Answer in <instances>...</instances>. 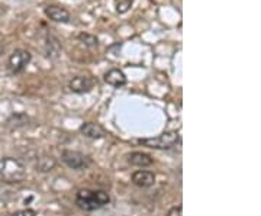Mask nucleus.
I'll list each match as a JSON object with an SVG mask.
<instances>
[{
	"label": "nucleus",
	"instance_id": "f257e3e1",
	"mask_svg": "<svg viewBox=\"0 0 261 216\" xmlns=\"http://www.w3.org/2000/svg\"><path fill=\"white\" fill-rule=\"evenodd\" d=\"M111 202V198L103 190H80L75 196V205L86 212H93L106 206Z\"/></svg>",
	"mask_w": 261,
	"mask_h": 216
},
{
	"label": "nucleus",
	"instance_id": "f03ea898",
	"mask_svg": "<svg viewBox=\"0 0 261 216\" xmlns=\"http://www.w3.org/2000/svg\"><path fill=\"white\" fill-rule=\"evenodd\" d=\"M27 176L25 166L13 157H5L0 160V181L8 184L20 183Z\"/></svg>",
	"mask_w": 261,
	"mask_h": 216
},
{
	"label": "nucleus",
	"instance_id": "7ed1b4c3",
	"mask_svg": "<svg viewBox=\"0 0 261 216\" xmlns=\"http://www.w3.org/2000/svg\"><path fill=\"white\" fill-rule=\"evenodd\" d=\"M180 141V135L176 131H167L161 133L155 138H147V140H141L140 144L148 148L154 150H170L174 145H177Z\"/></svg>",
	"mask_w": 261,
	"mask_h": 216
},
{
	"label": "nucleus",
	"instance_id": "20e7f679",
	"mask_svg": "<svg viewBox=\"0 0 261 216\" xmlns=\"http://www.w3.org/2000/svg\"><path fill=\"white\" fill-rule=\"evenodd\" d=\"M61 160L64 163L67 167L73 170H83L87 169L90 166V158L87 155H84L82 152L77 151L65 150L61 152Z\"/></svg>",
	"mask_w": 261,
	"mask_h": 216
},
{
	"label": "nucleus",
	"instance_id": "39448f33",
	"mask_svg": "<svg viewBox=\"0 0 261 216\" xmlns=\"http://www.w3.org/2000/svg\"><path fill=\"white\" fill-rule=\"evenodd\" d=\"M32 60V56L29 51H25V49H16L13 51L9 57V61H8V67H9L10 73L13 74H18V73H22L29 63Z\"/></svg>",
	"mask_w": 261,
	"mask_h": 216
},
{
	"label": "nucleus",
	"instance_id": "423d86ee",
	"mask_svg": "<svg viewBox=\"0 0 261 216\" xmlns=\"http://www.w3.org/2000/svg\"><path fill=\"white\" fill-rule=\"evenodd\" d=\"M94 80L89 75H77L73 77V80L68 83V89L73 92V93H87L93 89Z\"/></svg>",
	"mask_w": 261,
	"mask_h": 216
},
{
	"label": "nucleus",
	"instance_id": "0eeeda50",
	"mask_svg": "<svg viewBox=\"0 0 261 216\" xmlns=\"http://www.w3.org/2000/svg\"><path fill=\"white\" fill-rule=\"evenodd\" d=\"M132 183L141 188H148L155 184V174L145 170H138L132 174Z\"/></svg>",
	"mask_w": 261,
	"mask_h": 216
},
{
	"label": "nucleus",
	"instance_id": "6e6552de",
	"mask_svg": "<svg viewBox=\"0 0 261 216\" xmlns=\"http://www.w3.org/2000/svg\"><path fill=\"white\" fill-rule=\"evenodd\" d=\"M45 15L51 20L54 22H58V23H68L70 22V12L65 9V8H61V6H57V5H51V6H47L45 8Z\"/></svg>",
	"mask_w": 261,
	"mask_h": 216
},
{
	"label": "nucleus",
	"instance_id": "1a4fd4ad",
	"mask_svg": "<svg viewBox=\"0 0 261 216\" xmlns=\"http://www.w3.org/2000/svg\"><path fill=\"white\" fill-rule=\"evenodd\" d=\"M80 132L83 133L84 137L90 138V140H100L106 137V131L103 129V126H100L99 123L94 122H86L80 126Z\"/></svg>",
	"mask_w": 261,
	"mask_h": 216
},
{
	"label": "nucleus",
	"instance_id": "9d476101",
	"mask_svg": "<svg viewBox=\"0 0 261 216\" xmlns=\"http://www.w3.org/2000/svg\"><path fill=\"white\" fill-rule=\"evenodd\" d=\"M126 160H128L130 166H135V167H148V166H151L154 163L151 155L145 154V152H140V151H135V152L128 154Z\"/></svg>",
	"mask_w": 261,
	"mask_h": 216
},
{
	"label": "nucleus",
	"instance_id": "9b49d317",
	"mask_svg": "<svg viewBox=\"0 0 261 216\" xmlns=\"http://www.w3.org/2000/svg\"><path fill=\"white\" fill-rule=\"evenodd\" d=\"M105 82L112 87H123L126 85V75L123 74V71L118 70V68H113L109 70L106 74H105Z\"/></svg>",
	"mask_w": 261,
	"mask_h": 216
},
{
	"label": "nucleus",
	"instance_id": "f8f14e48",
	"mask_svg": "<svg viewBox=\"0 0 261 216\" xmlns=\"http://www.w3.org/2000/svg\"><path fill=\"white\" fill-rule=\"evenodd\" d=\"M56 158L51 157V155H44L41 158H38L37 163V170L41 171V173H47V171H51V170L56 167Z\"/></svg>",
	"mask_w": 261,
	"mask_h": 216
},
{
	"label": "nucleus",
	"instance_id": "ddd939ff",
	"mask_svg": "<svg viewBox=\"0 0 261 216\" xmlns=\"http://www.w3.org/2000/svg\"><path fill=\"white\" fill-rule=\"evenodd\" d=\"M79 39L83 42L84 45H87V47H96L97 45V38L90 35V34H80Z\"/></svg>",
	"mask_w": 261,
	"mask_h": 216
},
{
	"label": "nucleus",
	"instance_id": "4468645a",
	"mask_svg": "<svg viewBox=\"0 0 261 216\" xmlns=\"http://www.w3.org/2000/svg\"><path fill=\"white\" fill-rule=\"evenodd\" d=\"M130 5H132V0H116V12L125 13L130 8Z\"/></svg>",
	"mask_w": 261,
	"mask_h": 216
},
{
	"label": "nucleus",
	"instance_id": "2eb2a0df",
	"mask_svg": "<svg viewBox=\"0 0 261 216\" xmlns=\"http://www.w3.org/2000/svg\"><path fill=\"white\" fill-rule=\"evenodd\" d=\"M12 216H37V212L32 209H23V210H18Z\"/></svg>",
	"mask_w": 261,
	"mask_h": 216
},
{
	"label": "nucleus",
	"instance_id": "dca6fc26",
	"mask_svg": "<svg viewBox=\"0 0 261 216\" xmlns=\"http://www.w3.org/2000/svg\"><path fill=\"white\" fill-rule=\"evenodd\" d=\"M167 216H181V206H173L167 212Z\"/></svg>",
	"mask_w": 261,
	"mask_h": 216
}]
</instances>
